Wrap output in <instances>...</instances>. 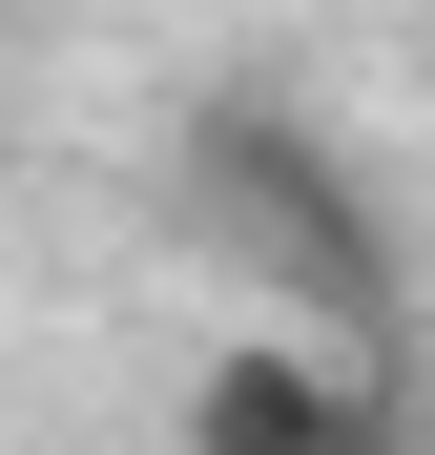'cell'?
Returning a JSON list of instances; mask_svg holds the SVG:
<instances>
[{"label": "cell", "mask_w": 435, "mask_h": 455, "mask_svg": "<svg viewBox=\"0 0 435 455\" xmlns=\"http://www.w3.org/2000/svg\"><path fill=\"white\" fill-rule=\"evenodd\" d=\"M187 187H207V249H229V269H270L311 331H352V352L394 331V249H374L352 166H332L290 104H207V124H187Z\"/></svg>", "instance_id": "1"}, {"label": "cell", "mask_w": 435, "mask_h": 455, "mask_svg": "<svg viewBox=\"0 0 435 455\" xmlns=\"http://www.w3.org/2000/svg\"><path fill=\"white\" fill-rule=\"evenodd\" d=\"M187 455H374V394H352L332 352L249 331V352H207V372H187Z\"/></svg>", "instance_id": "2"}]
</instances>
